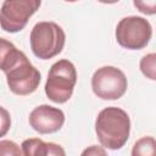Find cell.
<instances>
[{"label":"cell","mask_w":156,"mask_h":156,"mask_svg":"<svg viewBox=\"0 0 156 156\" xmlns=\"http://www.w3.org/2000/svg\"><path fill=\"white\" fill-rule=\"evenodd\" d=\"M21 50H18L11 41L5 38H0V69H9L21 55Z\"/></svg>","instance_id":"obj_10"},{"label":"cell","mask_w":156,"mask_h":156,"mask_svg":"<svg viewBox=\"0 0 156 156\" xmlns=\"http://www.w3.org/2000/svg\"><path fill=\"white\" fill-rule=\"evenodd\" d=\"M133 4L136 10L144 15L156 13V0H133Z\"/></svg>","instance_id":"obj_14"},{"label":"cell","mask_w":156,"mask_h":156,"mask_svg":"<svg viewBox=\"0 0 156 156\" xmlns=\"http://www.w3.org/2000/svg\"><path fill=\"white\" fill-rule=\"evenodd\" d=\"M126 74L117 67L104 66L98 68L91 77V89L102 100H117L127 91Z\"/></svg>","instance_id":"obj_6"},{"label":"cell","mask_w":156,"mask_h":156,"mask_svg":"<svg viewBox=\"0 0 156 156\" xmlns=\"http://www.w3.org/2000/svg\"><path fill=\"white\" fill-rule=\"evenodd\" d=\"M29 41L30 49L38 58L49 60L62 51L66 34L57 23L43 21L33 27Z\"/></svg>","instance_id":"obj_2"},{"label":"cell","mask_w":156,"mask_h":156,"mask_svg":"<svg viewBox=\"0 0 156 156\" xmlns=\"http://www.w3.org/2000/svg\"><path fill=\"white\" fill-rule=\"evenodd\" d=\"M152 35V28L147 20L140 16H128L122 18L116 27L117 43L128 50H140L145 48Z\"/></svg>","instance_id":"obj_4"},{"label":"cell","mask_w":156,"mask_h":156,"mask_svg":"<svg viewBox=\"0 0 156 156\" xmlns=\"http://www.w3.org/2000/svg\"><path fill=\"white\" fill-rule=\"evenodd\" d=\"M156 141L152 136H144L141 139H139L134 146H133V150H132V155L133 156H136V155H154L156 149Z\"/></svg>","instance_id":"obj_11"},{"label":"cell","mask_w":156,"mask_h":156,"mask_svg":"<svg viewBox=\"0 0 156 156\" xmlns=\"http://www.w3.org/2000/svg\"><path fill=\"white\" fill-rule=\"evenodd\" d=\"M20 156L22 155V150L20 146L11 140H0V156Z\"/></svg>","instance_id":"obj_13"},{"label":"cell","mask_w":156,"mask_h":156,"mask_svg":"<svg viewBox=\"0 0 156 156\" xmlns=\"http://www.w3.org/2000/svg\"><path fill=\"white\" fill-rule=\"evenodd\" d=\"M95 132L102 147L119 150L127 143L130 133L128 113L115 106L101 110L95 121Z\"/></svg>","instance_id":"obj_1"},{"label":"cell","mask_w":156,"mask_h":156,"mask_svg":"<svg viewBox=\"0 0 156 156\" xmlns=\"http://www.w3.org/2000/svg\"><path fill=\"white\" fill-rule=\"evenodd\" d=\"M40 4L41 0H4L0 9V27L9 33L22 30Z\"/></svg>","instance_id":"obj_7"},{"label":"cell","mask_w":156,"mask_h":156,"mask_svg":"<svg viewBox=\"0 0 156 156\" xmlns=\"http://www.w3.org/2000/svg\"><path fill=\"white\" fill-rule=\"evenodd\" d=\"M140 71L151 80L156 79V54L151 52L143 56L140 60Z\"/></svg>","instance_id":"obj_12"},{"label":"cell","mask_w":156,"mask_h":156,"mask_svg":"<svg viewBox=\"0 0 156 156\" xmlns=\"http://www.w3.org/2000/svg\"><path fill=\"white\" fill-rule=\"evenodd\" d=\"M11 127V117L6 108L0 106V138L5 136Z\"/></svg>","instance_id":"obj_15"},{"label":"cell","mask_w":156,"mask_h":156,"mask_svg":"<svg viewBox=\"0 0 156 156\" xmlns=\"http://www.w3.org/2000/svg\"><path fill=\"white\" fill-rule=\"evenodd\" d=\"M98 1L99 2H102V4H116L119 0H98Z\"/></svg>","instance_id":"obj_17"},{"label":"cell","mask_w":156,"mask_h":156,"mask_svg":"<svg viewBox=\"0 0 156 156\" xmlns=\"http://www.w3.org/2000/svg\"><path fill=\"white\" fill-rule=\"evenodd\" d=\"M76 83L77 71L74 65L65 58L58 60L49 69L45 83V94L51 101L63 104L72 96Z\"/></svg>","instance_id":"obj_3"},{"label":"cell","mask_w":156,"mask_h":156,"mask_svg":"<svg viewBox=\"0 0 156 156\" xmlns=\"http://www.w3.org/2000/svg\"><path fill=\"white\" fill-rule=\"evenodd\" d=\"M10 90L16 95H29L37 90L40 84V72L29 62L22 51L16 62L5 72Z\"/></svg>","instance_id":"obj_5"},{"label":"cell","mask_w":156,"mask_h":156,"mask_svg":"<svg viewBox=\"0 0 156 156\" xmlns=\"http://www.w3.org/2000/svg\"><path fill=\"white\" fill-rule=\"evenodd\" d=\"M22 154L26 156H63L65 150L55 143H45L38 138H30L23 140Z\"/></svg>","instance_id":"obj_9"},{"label":"cell","mask_w":156,"mask_h":156,"mask_svg":"<svg viewBox=\"0 0 156 156\" xmlns=\"http://www.w3.org/2000/svg\"><path fill=\"white\" fill-rule=\"evenodd\" d=\"M65 1H67V2H76V1H78V0H65Z\"/></svg>","instance_id":"obj_18"},{"label":"cell","mask_w":156,"mask_h":156,"mask_svg":"<svg viewBox=\"0 0 156 156\" xmlns=\"http://www.w3.org/2000/svg\"><path fill=\"white\" fill-rule=\"evenodd\" d=\"M82 155H106V151L101 147H98L96 145H93L91 147L84 150L82 152Z\"/></svg>","instance_id":"obj_16"},{"label":"cell","mask_w":156,"mask_h":156,"mask_svg":"<svg viewBox=\"0 0 156 156\" xmlns=\"http://www.w3.org/2000/svg\"><path fill=\"white\" fill-rule=\"evenodd\" d=\"M63 123V111L50 105H40L29 113L30 127L40 134L56 133L62 128Z\"/></svg>","instance_id":"obj_8"}]
</instances>
